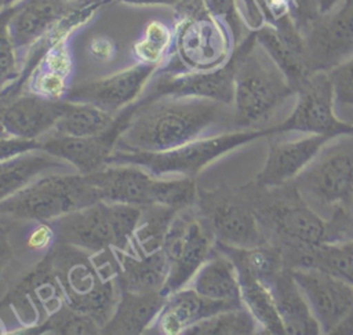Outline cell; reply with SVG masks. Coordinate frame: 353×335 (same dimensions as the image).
Here are the masks:
<instances>
[{"mask_svg":"<svg viewBox=\"0 0 353 335\" xmlns=\"http://www.w3.org/2000/svg\"><path fill=\"white\" fill-rule=\"evenodd\" d=\"M218 128L236 130L233 105L196 97L138 99L114 149L165 152L208 136V131Z\"/></svg>","mask_w":353,"mask_h":335,"instance_id":"cell-1","label":"cell"},{"mask_svg":"<svg viewBox=\"0 0 353 335\" xmlns=\"http://www.w3.org/2000/svg\"><path fill=\"white\" fill-rule=\"evenodd\" d=\"M234 128H268V123L284 102L295 95L285 74L258 43L255 32L247 34L233 50Z\"/></svg>","mask_w":353,"mask_h":335,"instance_id":"cell-2","label":"cell"},{"mask_svg":"<svg viewBox=\"0 0 353 335\" xmlns=\"http://www.w3.org/2000/svg\"><path fill=\"white\" fill-rule=\"evenodd\" d=\"M268 241L280 250L328 241V222L299 193L294 182L263 186L252 181L241 186Z\"/></svg>","mask_w":353,"mask_h":335,"instance_id":"cell-3","label":"cell"},{"mask_svg":"<svg viewBox=\"0 0 353 335\" xmlns=\"http://www.w3.org/2000/svg\"><path fill=\"white\" fill-rule=\"evenodd\" d=\"M99 200L137 207L160 204L175 210L193 207L199 197L194 178L163 179L137 164H106L87 175Z\"/></svg>","mask_w":353,"mask_h":335,"instance_id":"cell-4","label":"cell"},{"mask_svg":"<svg viewBox=\"0 0 353 335\" xmlns=\"http://www.w3.org/2000/svg\"><path fill=\"white\" fill-rule=\"evenodd\" d=\"M141 214L142 207L99 200L50 223L55 230L57 243L76 245L91 254L109 248L130 251Z\"/></svg>","mask_w":353,"mask_h":335,"instance_id":"cell-5","label":"cell"},{"mask_svg":"<svg viewBox=\"0 0 353 335\" xmlns=\"http://www.w3.org/2000/svg\"><path fill=\"white\" fill-rule=\"evenodd\" d=\"M99 201L87 175L80 172L48 174L1 199L3 216L25 222H51L65 214Z\"/></svg>","mask_w":353,"mask_h":335,"instance_id":"cell-6","label":"cell"},{"mask_svg":"<svg viewBox=\"0 0 353 335\" xmlns=\"http://www.w3.org/2000/svg\"><path fill=\"white\" fill-rule=\"evenodd\" d=\"M262 136H269L268 128L223 131L165 152H124L114 149L108 159V164H137L157 178L167 174L196 178L210 163Z\"/></svg>","mask_w":353,"mask_h":335,"instance_id":"cell-7","label":"cell"},{"mask_svg":"<svg viewBox=\"0 0 353 335\" xmlns=\"http://www.w3.org/2000/svg\"><path fill=\"white\" fill-rule=\"evenodd\" d=\"M50 252L66 302L103 327L120 298L117 278H106L92 262L91 252L76 245L57 243Z\"/></svg>","mask_w":353,"mask_h":335,"instance_id":"cell-8","label":"cell"},{"mask_svg":"<svg viewBox=\"0 0 353 335\" xmlns=\"http://www.w3.org/2000/svg\"><path fill=\"white\" fill-rule=\"evenodd\" d=\"M330 142L292 182L317 212L332 215L353 207V135Z\"/></svg>","mask_w":353,"mask_h":335,"instance_id":"cell-9","label":"cell"},{"mask_svg":"<svg viewBox=\"0 0 353 335\" xmlns=\"http://www.w3.org/2000/svg\"><path fill=\"white\" fill-rule=\"evenodd\" d=\"M215 243L252 248L269 243L244 190L239 187H199L194 204Z\"/></svg>","mask_w":353,"mask_h":335,"instance_id":"cell-10","label":"cell"},{"mask_svg":"<svg viewBox=\"0 0 353 335\" xmlns=\"http://www.w3.org/2000/svg\"><path fill=\"white\" fill-rule=\"evenodd\" d=\"M296 102L280 123L268 127L269 135L301 132L325 135L332 139L353 135V123L336 116L334 88L328 72L310 73L296 88Z\"/></svg>","mask_w":353,"mask_h":335,"instance_id":"cell-11","label":"cell"},{"mask_svg":"<svg viewBox=\"0 0 353 335\" xmlns=\"http://www.w3.org/2000/svg\"><path fill=\"white\" fill-rule=\"evenodd\" d=\"M215 240L196 207L179 210L165 234L163 251L168 261V278L163 294L189 284L200 266L211 255Z\"/></svg>","mask_w":353,"mask_h":335,"instance_id":"cell-12","label":"cell"},{"mask_svg":"<svg viewBox=\"0 0 353 335\" xmlns=\"http://www.w3.org/2000/svg\"><path fill=\"white\" fill-rule=\"evenodd\" d=\"M234 50L228 26L208 11L178 21L171 55L189 70H212L225 65Z\"/></svg>","mask_w":353,"mask_h":335,"instance_id":"cell-13","label":"cell"},{"mask_svg":"<svg viewBox=\"0 0 353 335\" xmlns=\"http://www.w3.org/2000/svg\"><path fill=\"white\" fill-rule=\"evenodd\" d=\"M50 251L14 280L1 299V306L10 307L22 323L19 334L40 325L66 301Z\"/></svg>","mask_w":353,"mask_h":335,"instance_id":"cell-14","label":"cell"},{"mask_svg":"<svg viewBox=\"0 0 353 335\" xmlns=\"http://www.w3.org/2000/svg\"><path fill=\"white\" fill-rule=\"evenodd\" d=\"M310 73L328 72L353 57V0H341L302 28Z\"/></svg>","mask_w":353,"mask_h":335,"instance_id":"cell-15","label":"cell"},{"mask_svg":"<svg viewBox=\"0 0 353 335\" xmlns=\"http://www.w3.org/2000/svg\"><path fill=\"white\" fill-rule=\"evenodd\" d=\"M236 55L212 70H189L165 65L159 68L139 98L150 101L160 97H196L233 105Z\"/></svg>","mask_w":353,"mask_h":335,"instance_id":"cell-16","label":"cell"},{"mask_svg":"<svg viewBox=\"0 0 353 335\" xmlns=\"http://www.w3.org/2000/svg\"><path fill=\"white\" fill-rule=\"evenodd\" d=\"M321 334H353V285L317 269H291Z\"/></svg>","mask_w":353,"mask_h":335,"instance_id":"cell-17","label":"cell"},{"mask_svg":"<svg viewBox=\"0 0 353 335\" xmlns=\"http://www.w3.org/2000/svg\"><path fill=\"white\" fill-rule=\"evenodd\" d=\"M131 110L132 103L116 114L113 124L106 131L92 136H73L51 130L37 138L40 149L63 159L80 174H92L108 164Z\"/></svg>","mask_w":353,"mask_h":335,"instance_id":"cell-18","label":"cell"},{"mask_svg":"<svg viewBox=\"0 0 353 335\" xmlns=\"http://www.w3.org/2000/svg\"><path fill=\"white\" fill-rule=\"evenodd\" d=\"M157 69V65L137 62L134 66H128L109 76L72 85L65 99L90 103L112 114H117L135 102Z\"/></svg>","mask_w":353,"mask_h":335,"instance_id":"cell-19","label":"cell"},{"mask_svg":"<svg viewBox=\"0 0 353 335\" xmlns=\"http://www.w3.org/2000/svg\"><path fill=\"white\" fill-rule=\"evenodd\" d=\"M85 0H22L3 10L1 23L19 51H28L43 40L65 17Z\"/></svg>","mask_w":353,"mask_h":335,"instance_id":"cell-20","label":"cell"},{"mask_svg":"<svg viewBox=\"0 0 353 335\" xmlns=\"http://www.w3.org/2000/svg\"><path fill=\"white\" fill-rule=\"evenodd\" d=\"M330 141L332 138L316 134L291 141L270 139L265 164L254 181L263 186L292 182Z\"/></svg>","mask_w":353,"mask_h":335,"instance_id":"cell-21","label":"cell"},{"mask_svg":"<svg viewBox=\"0 0 353 335\" xmlns=\"http://www.w3.org/2000/svg\"><path fill=\"white\" fill-rule=\"evenodd\" d=\"M63 101H51L32 92L3 98V134L21 138H40L54 130L63 110Z\"/></svg>","mask_w":353,"mask_h":335,"instance_id":"cell-22","label":"cell"},{"mask_svg":"<svg viewBox=\"0 0 353 335\" xmlns=\"http://www.w3.org/2000/svg\"><path fill=\"white\" fill-rule=\"evenodd\" d=\"M241 306L243 303L207 298L194 291L192 287L185 285L167 295L163 309L146 334H183L188 327L201 321L205 317Z\"/></svg>","mask_w":353,"mask_h":335,"instance_id":"cell-23","label":"cell"},{"mask_svg":"<svg viewBox=\"0 0 353 335\" xmlns=\"http://www.w3.org/2000/svg\"><path fill=\"white\" fill-rule=\"evenodd\" d=\"M276 302L279 316L285 334L291 335H319L321 328L316 320L307 299L299 288L290 267H283L269 283Z\"/></svg>","mask_w":353,"mask_h":335,"instance_id":"cell-24","label":"cell"},{"mask_svg":"<svg viewBox=\"0 0 353 335\" xmlns=\"http://www.w3.org/2000/svg\"><path fill=\"white\" fill-rule=\"evenodd\" d=\"M119 263L117 283L121 291L163 292L168 278V261L163 250L152 254H135L114 248Z\"/></svg>","mask_w":353,"mask_h":335,"instance_id":"cell-25","label":"cell"},{"mask_svg":"<svg viewBox=\"0 0 353 335\" xmlns=\"http://www.w3.org/2000/svg\"><path fill=\"white\" fill-rule=\"evenodd\" d=\"M163 292H130L120 290L113 314L102 327V334L137 335L146 334L164 306Z\"/></svg>","mask_w":353,"mask_h":335,"instance_id":"cell-26","label":"cell"},{"mask_svg":"<svg viewBox=\"0 0 353 335\" xmlns=\"http://www.w3.org/2000/svg\"><path fill=\"white\" fill-rule=\"evenodd\" d=\"M68 167L74 168L63 159L43 149L29 150L1 160L0 196L1 199L8 197L39 178L52 174L55 170L63 171Z\"/></svg>","mask_w":353,"mask_h":335,"instance_id":"cell-27","label":"cell"},{"mask_svg":"<svg viewBox=\"0 0 353 335\" xmlns=\"http://www.w3.org/2000/svg\"><path fill=\"white\" fill-rule=\"evenodd\" d=\"M188 285L211 299L243 303L237 267L215 245L211 255L200 266Z\"/></svg>","mask_w":353,"mask_h":335,"instance_id":"cell-28","label":"cell"},{"mask_svg":"<svg viewBox=\"0 0 353 335\" xmlns=\"http://www.w3.org/2000/svg\"><path fill=\"white\" fill-rule=\"evenodd\" d=\"M258 43L265 48L269 57L285 74L290 84L296 92V88L310 74L305 47L288 40L273 23L265 22L254 30Z\"/></svg>","mask_w":353,"mask_h":335,"instance_id":"cell-29","label":"cell"},{"mask_svg":"<svg viewBox=\"0 0 353 335\" xmlns=\"http://www.w3.org/2000/svg\"><path fill=\"white\" fill-rule=\"evenodd\" d=\"M237 273L240 281L241 302L256 320L261 334H285L269 285L247 270L237 269Z\"/></svg>","mask_w":353,"mask_h":335,"instance_id":"cell-30","label":"cell"},{"mask_svg":"<svg viewBox=\"0 0 353 335\" xmlns=\"http://www.w3.org/2000/svg\"><path fill=\"white\" fill-rule=\"evenodd\" d=\"M215 248L229 256L237 269L247 270L266 284L284 267L281 251L272 243L252 248H239L215 243Z\"/></svg>","mask_w":353,"mask_h":335,"instance_id":"cell-31","label":"cell"},{"mask_svg":"<svg viewBox=\"0 0 353 335\" xmlns=\"http://www.w3.org/2000/svg\"><path fill=\"white\" fill-rule=\"evenodd\" d=\"M178 211L179 210L160 204L142 207L141 218L131 238L130 252L152 254L157 250H163L165 234Z\"/></svg>","mask_w":353,"mask_h":335,"instance_id":"cell-32","label":"cell"},{"mask_svg":"<svg viewBox=\"0 0 353 335\" xmlns=\"http://www.w3.org/2000/svg\"><path fill=\"white\" fill-rule=\"evenodd\" d=\"M116 114L94 105L65 99L63 110L54 131L73 136H92L106 131L114 121Z\"/></svg>","mask_w":353,"mask_h":335,"instance_id":"cell-33","label":"cell"},{"mask_svg":"<svg viewBox=\"0 0 353 335\" xmlns=\"http://www.w3.org/2000/svg\"><path fill=\"white\" fill-rule=\"evenodd\" d=\"M261 334L259 325L250 310L241 307L229 309L203 318L188 327L182 335H252Z\"/></svg>","mask_w":353,"mask_h":335,"instance_id":"cell-34","label":"cell"},{"mask_svg":"<svg viewBox=\"0 0 353 335\" xmlns=\"http://www.w3.org/2000/svg\"><path fill=\"white\" fill-rule=\"evenodd\" d=\"M21 334H61V335H92L102 334L101 324L90 314L73 307L66 301L40 325Z\"/></svg>","mask_w":353,"mask_h":335,"instance_id":"cell-35","label":"cell"},{"mask_svg":"<svg viewBox=\"0 0 353 335\" xmlns=\"http://www.w3.org/2000/svg\"><path fill=\"white\" fill-rule=\"evenodd\" d=\"M174 47V33L161 21H150L145 26L142 36L135 41L132 54L139 63L157 65L171 55Z\"/></svg>","mask_w":353,"mask_h":335,"instance_id":"cell-36","label":"cell"},{"mask_svg":"<svg viewBox=\"0 0 353 335\" xmlns=\"http://www.w3.org/2000/svg\"><path fill=\"white\" fill-rule=\"evenodd\" d=\"M69 79L70 77L36 65L29 77L28 92L51 101H63L70 88Z\"/></svg>","mask_w":353,"mask_h":335,"instance_id":"cell-37","label":"cell"},{"mask_svg":"<svg viewBox=\"0 0 353 335\" xmlns=\"http://www.w3.org/2000/svg\"><path fill=\"white\" fill-rule=\"evenodd\" d=\"M0 68H1V88L4 92L8 88L14 87L21 77L18 50L4 23H1V37H0Z\"/></svg>","mask_w":353,"mask_h":335,"instance_id":"cell-38","label":"cell"},{"mask_svg":"<svg viewBox=\"0 0 353 335\" xmlns=\"http://www.w3.org/2000/svg\"><path fill=\"white\" fill-rule=\"evenodd\" d=\"M204 3L208 12L228 26L234 40V45H237L244 39L241 36L245 26L237 0H204Z\"/></svg>","mask_w":353,"mask_h":335,"instance_id":"cell-39","label":"cell"},{"mask_svg":"<svg viewBox=\"0 0 353 335\" xmlns=\"http://www.w3.org/2000/svg\"><path fill=\"white\" fill-rule=\"evenodd\" d=\"M335 103L353 106V57L328 70Z\"/></svg>","mask_w":353,"mask_h":335,"instance_id":"cell-40","label":"cell"},{"mask_svg":"<svg viewBox=\"0 0 353 335\" xmlns=\"http://www.w3.org/2000/svg\"><path fill=\"white\" fill-rule=\"evenodd\" d=\"M32 222V227L25 237V245L30 251L47 254L57 244V234L50 222Z\"/></svg>","mask_w":353,"mask_h":335,"instance_id":"cell-41","label":"cell"},{"mask_svg":"<svg viewBox=\"0 0 353 335\" xmlns=\"http://www.w3.org/2000/svg\"><path fill=\"white\" fill-rule=\"evenodd\" d=\"M1 160H7L19 153H25L29 150L40 149V142L37 138H21L12 136L7 134H1Z\"/></svg>","mask_w":353,"mask_h":335,"instance_id":"cell-42","label":"cell"},{"mask_svg":"<svg viewBox=\"0 0 353 335\" xmlns=\"http://www.w3.org/2000/svg\"><path fill=\"white\" fill-rule=\"evenodd\" d=\"M88 52H90L91 58H94L95 61L105 62V61H110L116 55L117 45L109 37L97 36V37L91 39V41L88 44Z\"/></svg>","mask_w":353,"mask_h":335,"instance_id":"cell-43","label":"cell"},{"mask_svg":"<svg viewBox=\"0 0 353 335\" xmlns=\"http://www.w3.org/2000/svg\"><path fill=\"white\" fill-rule=\"evenodd\" d=\"M117 1H123L127 4H135V6H159V4H164V6H170L172 8H175L182 0H117Z\"/></svg>","mask_w":353,"mask_h":335,"instance_id":"cell-44","label":"cell"},{"mask_svg":"<svg viewBox=\"0 0 353 335\" xmlns=\"http://www.w3.org/2000/svg\"><path fill=\"white\" fill-rule=\"evenodd\" d=\"M22 0H1V10H7L11 8L14 6H17L18 3H21Z\"/></svg>","mask_w":353,"mask_h":335,"instance_id":"cell-45","label":"cell"},{"mask_svg":"<svg viewBox=\"0 0 353 335\" xmlns=\"http://www.w3.org/2000/svg\"><path fill=\"white\" fill-rule=\"evenodd\" d=\"M338 244H341L346 251H349V252H352V254H353V238H350V240H345V241H339Z\"/></svg>","mask_w":353,"mask_h":335,"instance_id":"cell-46","label":"cell"}]
</instances>
